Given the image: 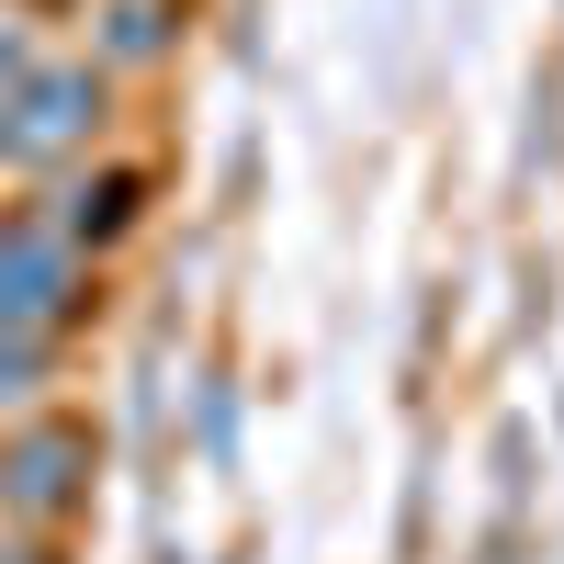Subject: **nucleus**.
I'll list each match as a JSON object with an SVG mask.
<instances>
[{
  "instance_id": "nucleus-1",
  "label": "nucleus",
  "mask_w": 564,
  "mask_h": 564,
  "mask_svg": "<svg viewBox=\"0 0 564 564\" xmlns=\"http://www.w3.org/2000/svg\"><path fill=\"white\" fill-rule=\"evenodd\" d=\"M90 124H102V79H90V68H34L12 102H0V159L45 170V159L90 148Z\"/></svg>"
},
{
  "instance_id": "nucleus-4",
  "label": "nucleus",
  "mask_w": 564,
  "mask_h": 564,
  "mask_svg": "<svg viewBox=\"0 0 564 564\" xmlns=\"http://www.w3.org/2000/svg\"><path fill=\"white\" fill-rule=\"evenodd\" d=\"M12 68H23V34H0V79H12Z\"/></svg>"
},
{
  "instance_id": "nucleus-3",
  "label": "nucleus",
  "mask_w": 564,
  "mask_h": 564,
  "mask_svg": "<svg viewBox=\"0 0 564 564\" xmlns=\"http://www.w3.org/2000/svg\"><path fill=\"white\" fill-rule=\"evenodd\" d=\"M79 463H90V452H79L68 430H34L12 463H0V486H12V508H34V520H45V508L79 497Z\"/></svg>"
},
{
  "instance_id": "nucleus-2",
  "label": "nucleus",
  "mask_w": 564,
  "mask_h": 564,
  "mask_svg": "<svg viewBox=\"0 0 564 564\" xmlns=\"http://www.w3.org/2000/svg\"><path fill=\"white\" fill-rule=\"evenodd\" d=\"M68 294H79L68 226H45V215H12V226H0V327H45Z\"/></svg>"
}]
</instances>
